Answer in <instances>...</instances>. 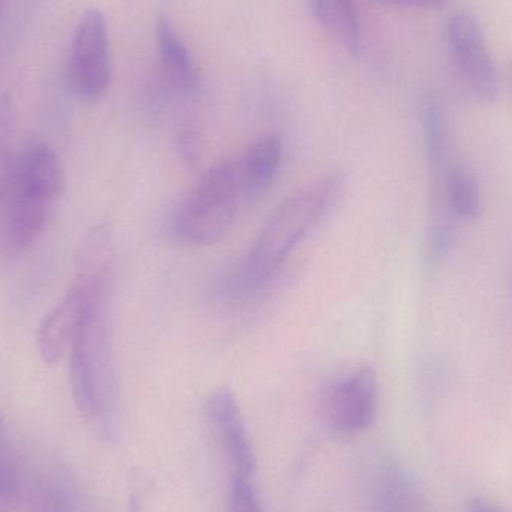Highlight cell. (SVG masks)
I'll return each instance as SVG.
<instances>
[{
    "instance_id": "22",
    "label": "cell",
    "mask_w": 512,
    "mask_h": 512,
    "mask_svg": "<svg viewBox=\"0 0 512 512\" xmlns=\"http://www.w3.org/2000/svg\"><path fill=\"white\" fill-rule=\"evenodd\" d=\"M468 512H507L504 508L499 507L495 502L489 501V499L481 498V496H477V498H472L468 504Z\"/></svg>"
},
{
    "instance_id": "10",
    "label": "cell",
    "mask_w": 512,
    "mask_h": 512,
    "mask_svg": "<svg viewBox=\"0 0 512 512\" xmlns=\"http://www.w3.org/2000/svg\"><path fill=\"white\" fill-rule=\"evenodd\" d=\"M282 161L283 141L280 135H259L249 144L246 152L237 159L245 203H252L267 192L279 176Z\"/></svg>"
},
{
    "instance_id": "8",
    "label": "cell",
    "mask_w": 512,
    "mask_h": 512,
    "mask_svg": "<svg viewBox=\"0 0 512 512\" xmlns=\"http://www.w3.org/2000/svg\"><path fill=\"white\" fill-rule=\"evenodd\" d=\"M378 411V375L370 366H360L328 387L322 412L331 429L355 435L372 426Z\"/></svg>"
},
{
    "instance_id": "20",
    "label": "cell",
    "mask_w": 512,
    "mask_h": 512,
    "mask_svg": "<svg viewBox=\"0 0 512 512\" xmlns=\"http://www.w3.org/2000/svg\"><path fill=\"white\" fill-rule=\"evenodd\" d=\"M177 152L189 167L197 165L201 155V137L192 123H185L177 132Z\"/></svg>"
},
{
    "instance_id": "19",
    "label": "cell",
    "mask_w": 512,
    "mask_h": 512,
    "mask_svg": "<svg viewBox=\"0 0 512 512\" xmlns=\"http://www.w3.org/2000/svg\"><path fill=\"white\" fill-rule=\"evenodd\" d=\"M228 512H262L252 481L233 480Z\"/></svg>"
},
{
    "instance_id": "11",
    "label": "cell",
    "mask_w": 512,
    "mask_h": 512,
    "mask_svg": "<svg viewBox=\"0 0 512 512\" xmlns=\"http://www.w3.org/2000/svg\"><path fill=\"white\" fill-rule=\"evenodd\" d=\"M156 38H158L159 57H161L162 68L168 83L183 95H194L200 87V74L179 33L164 15L159 17Z\"/></svg>"
},
{
    "instance_id": "3",
    "label": "cell",
    "mask_w": 512,
    "mask_h": 512,
    "mask_svg": "<svg viewBox=\"0 0 512 512\" xmlns=\"http://www.w3.org/2000/svg\"><path fill=\"white\" fill-rule=\"evenodd\" d=\"M77 271L65 297L45 316L38 331L42 361L56 364L69 354L75 334L95 298L113 285L114 243L107 224L93 228L77 256Z\"/></svg>"
},
{
    "instance_id": "7",
    "label": "cell",
    "mask_w": 512,
    "mask_h": 512,
    "mask_svg": "<svg viewBox=\"0 0 512 512\" xmlns=\"http://www.w3.org/2000/svg\"><path fill=\"white\" fill-rule=\"evenodd\" d=\"M69 83L84 101L99 102L111 84L110 39L107 21L99 9L81 17L69 57Z\"/></svg>"
},
{
    "instance_id": "12",
    "label": "cell",
    "mask_w": 512,
    "mask_h": 512,
    "mask_svg": "<svg viewBox=\"0 0 512 512\" xmlns=\"http://www.w3.org/2000/svg\"><path fill=\"white\" fill-rule=\"evenodd\" d=\"M435 194L441 195L451 215L462 221H475L483 210V194L474 174L460 164L450 162L441 182L435 183Z\"/></svg>"
},
{
    "instance_id": "13",
    "label": "cell",
    "mask_w": 512,
    "mask_h": 512,
    "mask_svg": "<svg viewBox=\"0 0 512 512\" xmlns=\"http://www.w3.org/2000/svg\"><path fill=\"white\" fill-rule=\"evenodd\" d=\"M421 123L427 165L433 180L439 183L450 165V129L441 101L430 93L421 101Z\"/></svg>"
},
{
    "instance_id": "24",
    "label": "cell",
    "mask_w": 512,
    "mask_h": 512,
    "mask_svg": "<svg viewBox=\"0 0 512 512\" xmlns=\"http://www.w3.org/2000/svg\"><path fill=\"white\" fill-rule=\"evenodd\" d=\"M3 5H5V0H0V12H2Z\"/></svg>"
},
{
    "instance_id": "18",
    "label": "cell",
    "mask_w": 512,
    "mask_h": 512,
    "mask_svg": "<svg viewBox=\"0 0 512 512\" xmlns=\"http://www.w3.org/2000/svg\"><path fill=\"white\" fill-rule=\"evenodd\" d=\"M18 490V465L5 418L0 412V504L11 501Z\"/></svg>"
},
{
    "instance_id": "14",
    "label": "cell",
    "mask_w": 512,
    "mask_h": 512,
    "mask_svg": "<svg viewBox=\"0 0 512 512\" xmlns=\"http://www.w3.org/2000/svg\"><path fill=\"white\" fill-rule=\"evenodd\" d=\"M313 12L319 23L345 45L349 53L354 56L360 53V21L352 0H313Z\"/></svg>"
},
{
    "instance_id": "15",
    "label": "cell",
    "mask_w": 512,
    "mask_h": 512,
    "mask_svg": "<svg viewBox=\"0 0 512 512\" xmlns=\"http://www.w3.org/2000/svg\"><path fill=\"white\" fill-rule=\"evenodd\" d=\"M17 105L9 93L0 95V206H3L12 171L18 155H15L17 134Z\"/></svg>"
},
{
    "instance_id": "16",
    "label": "cell",
    "mask_w": 512,
    "mask_h": 512,
    "mask_svg": "<svg viewBox=\"0 0 512 512\" xmlns=\"http://www.w3.org/2000/svg\"><path fill=\"white\" fill-rule=\"evenodd\" d=\"M444 201H433L426 233V259L438 265L447 258L456 243V221Z\"/></svg>"
},
{
    "instance_id": "9",
    "label": "cell",
    "mask_w": 512,
    "mask_h": 512,
    "mask_svg": "<svg viewBox=\"0 0 512 512\" xmlns=\"http://www.w3.org/2000/svg\"><path fill=\"white\" fill-rule=\"evenodd\" d=\"M207 418L227 451L233 480H254L256 457L245 417L230 388L219 387L206 403Z\"/></svg>"
},
{
    "instance_id": "21",
    "label": "cell",
    "mask_w": 512,
    "mask_h": 512,
    "mask_svg": "<svg viewBox=\"0 0 512 512\" xmlns=\"http://www.w3.org/2000/svg\"><path fill=\"white\" fill-rule=\"evenodd\" d=\"M381 5L391 6V8L402 9H433L444 5L448 0H375Z\"/></svg>"
},
{
    "instance_id": "6",
    "label": "cell",
    "mask_w": 512,
    "mask_h": 512,
    "mask_svg": "<svg viewBox=\"0 0 512 512\" xmlns=\"http://www.w3.org/2000/svg\"><path fill=\"white\" fill-rule=\"evenodd\" d=\"M447 54L451 71L463 92L490 104L501 92V77L487 45L483 27L474 15L460 12L447 26Z\"/></svg>"
},
{
    "instance_id": "23",
    "label": "cell",
    "mask_w": 512,
    "mask_h": 512,
    "mask_svg": "<svg viewBox=\"0 0 512 512\" xmlns=\"http://www.w3.org/2000/svg\"><path fill=\"white\" fill-rule=\"evenodd\" d=\"M505 80H507V89L508 92H510V96L512 99V59L510 60V63H508L507 77H505Z\"/></svg>"
},
{
    "instance_id": "5",
    "label": "cell",
    "mask_w": 512,
    "mask_h": 512,
    "mask_svg": "<svg viewBox=\"0 0 512 512\" xmlns=\"http://www.w3.org/2000/svg\"><path fill=\"white\" fill-rule=\"evenodd\" d=\"M245 203L237 159L213 165L177 209L173 231L189 245H215L228 231Z\"/></svg>"
},
{
    "instance_id": "1",
    "label": "cell",
    "mask_w": 512,
    "mask_h": 512,
    "mask_svg": "<svg viewBox=\"0 0 512 512\" xmlns=\"http://www.w3.org/2000/svg\"><path fill=\"white\" fill-rule=\"evenodd\" d=\"M342 188V177L330 174L304 186L279 204L251 248L231 268L225 279V294L242 300L265 288L330 212Z\"/></svg>"
},
{
    "instance_id": "4",
    "label": "cell",
    "mask_w": 512,
    "mask_h": 512,
    "mask_svg": "<svg viewBox=\"0 0 512 512\" xmlns=\"http://www.w3.org/2000/svg\"><path fill=\"white\" fill-rule=\"evenodd\" d=\"M65 189L57 153L36 143L20 153L6 192V234L18 251L32 248L44 234Z\"/></svg>"
},
{
    "instance_id": "2",
    "label": "cell",
    "mask_w": 512,
    "mask_h": 512,
    "mask_svg": "<svg viewBox=\"0 0 512 512\" xmlns=\"http://www.w3.org/2000/svg\"><path fill=\"white\" fill-rule=\"evenodd\" d=\"M111 292L105 288L93 301L69 349L75 405L86 423L104 439L120 429V388L111 331Z\"/></svg>"
},
{
    "instance_id": "17",
    "label": "cell",
    "mask_w": 512,
    "mask_h": 512,
    "mask_svg": "<svg viewBox=\"0 0 512 512\" xmlns=\"http://www.w3.org/2000/svg\"><path fill=\"white\" fill-rule=\"evenodd\" d=\"M409 481L399 468H385L373 487V512H406L409 505Z\"/></svg>"
}]
</instances>
